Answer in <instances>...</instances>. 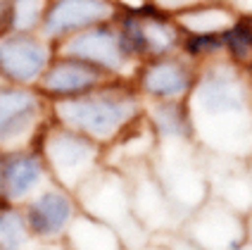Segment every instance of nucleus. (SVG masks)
Segmentation results:
<instances>
[{
  "instance_id": "obj_25",
  "label": "nucleus",
  "mask_w": 252,
  "mask_h": 250,
  "mask_svg": "<svg viewBox=\"0 0 252 250\" xmlns=\"http://www.w3.org/2000/svg\"><path fill=\"white\" fill-rule=\"evenodd\" d=\"M248 71H250V76H252V67H250V70H248Z\"/></svg>"
},
{
  "instance_id": "obj_16",
  "label": "nucleus",
  "mask_w": 252,
  "mask_h": 250,
  "mask_svg": "<svg viewBox=\"0 0 252 250\" xmlns=\"http://www.w3.org/2000/svg\"><path fill=\"white\" fill-rule=\"evenodd\" d=\"M236 14L238 10L228 0H200L174 17L183 34H221Z\"/></svg>"
},
{
  "instance_id": "obj_22",
  "label": "nucleus",
  "mask_w": 252,
  "mask_h": 250,
  "mask_svg": "<svg viewBox=\"0 0 252 250\" xmlns=\"http://www.w3.org/2000/svg\"><path fill=\"white\" fill-rule=\"evenodd\" d=\"M167 250H200V248H197L195 243H190L188 238H179V241H176V243H171Z\"/></svg>"
},
{
  "instance_id": "obj_3",
  "label": "nucleus",
  "mask_w": 252,
  "mask_h": 250,
  "mask_svg": "<svg viewBox=\"0 0 252 250\" xmlns=\"http://www.w3.org/2000/svg\"><path fill=\"white\" fill-rule=\"evenodd\" d=\"M36 145L50 169L53 183H60L74 193L105 167V148L102 145L86 139L84 134H76L67 126L57 124L53 119L43 129Z\"/></svg>"
},
{
  "instance_id": "obj_10",
  "label": "nucleus",
  "mask_w": 252,
  "mask_h": 250,
  "mask_svg": "<svg viewBox=\"0 0 252 250\" xmlns=\"http://www.w3.org/2000/svg\"><path fill=\"white\" fill-rule=\"evenodd\" d=\"M186 236L200 250H240L248 243V219L210 198L186 219Z\"/></svg>"
},
{
  "instance_id": "obj_1",
  "label": "nucleus",
  "mask_w": 252,
  "mask_h": 250,
  "mask_svg": "<svg viewBox=\"0 0 252 250\" xmlns=\"http://www.w3.org/2000/svg\"><path fill=\"white\" fill-rule=\"evenodd\" d=\"M186 107L202 155L238 162L252 157V76L248 70L224 57L202 65Z\"/></svg>"
},
{
  "instance_id": "obj_12",
  "label": "nucleus",
  "mask_w": 252,
  "mask_h": 250,
  "mask_svg": "<svg viewBox=\"0 0 252 250\" xmlns=\"http://www.w3.org/2000/svg\"><path fill=\"white\" fill-rule=\"evenodd\" d=\"M117 10L119 7L112 0H50L41 34L57 45L84 29L112 22Z\"/></svg>"
},
{
  "instance_id": "obj_18",
  "label": "nucleus",
  "mask_w": 252,
  "mask_h": 250,
  "mask_svg": "<svg viewBox=\"0 0 252 250\" xmlns=\"http://www.w3.org/2000/svg\"><path fill=\"white\" fill-rule=\"evenodd\" d=\"M221 48L224 60L231 65L250 70L252 67V14L238 12L236 19L221 31Z\"/></svg>"
},
{
  "instance_id": "obj_21",
  "label": "nucleus",
  "mask_w": 252,
  "mask_h": 250,
  "mask_svg": "<svg viewBox=\"0 0 252 250\" xmlns=\"http://www.w3.org/2000/svg\"><path fill=\"white\" fill-rule=\"evenodd\" d=\"M50 0H10L5 31H41Z\"/></svg>"
},
{
  "instance_id": "obj_4",
  "label": "nucleus",
  "mask_w": 252,
  "mask_h": 250,
  "mask_svg": "<svg viewBox=\"0 0 252 250\" xmlns=\"http://www.w3.org/2000/svg\"><path fill=\"white\" fill-rule=\"evenodd\" d=\"M76 198H79L84 212L114 226L126 241L128 250L133 248V236L148 238V231L140 226V222L133 214L131 191H128V181H126L124 172L112 169V167H102L98 174H93L76 191Z\"/></svg>"
},
{
  "instance_id": "obj_11",
  "label": "nucleus",
  "mask_w": 252,
  "mask_h": 250,
  "mask_svg": "<svg viewBox=\"0 0 252 250\" xmlns=\"http://www.w3.org/2000/svg\"><path fill=\"white\" fill-rule=\"evenodd\" d=\"M48 183L53 177L38 145L0 150V203L24 208Z\"/></svg>"
},
{
  "instance_id": "obj_9",
  "label": "nucleus",
  "mask_w": 252,
  "mask_h": 250,
  "mask_svg": "<svg viewBox=\"0 0 252 250\" xmlns=\"http://www.w3.org/2000/svg\"><path fill=\"white\" fill-rule=\"evenodd\" d=\"M79 212H81V203L76 193L60 183H48L41 193H36L24 205L31 236L41 248L62 246Z\"/></svg>"
},
{
  "instance_id": "obj_19",
  "label": "nucleus",
  "mask_w": 252,
  "mask_h": 250,
  "mask_svg": "<svg viewBox=\"0 0 252 250\" xmlns=\"http://www.w3.org/2000/svg\"><path fill=\"white\" fill-rule=\"evenodd\" d=\"M41 248L27 224L22 205L0 203V250H36Z\"/></svg>"
},
{
  "instance_id": "obj_6",
  "label": "nucleus",
  "mask_w": 252,
  "mask_h": 250,
  "mask_svg": "<svg viewBox=\"0 0 252 250\" xmlns=\"http://www.w3.org/2000/svg\"><path fill=\"white\" fill-rule=\"evenodd\" d=\"M57 55V45L41 31L0 34V81L36 88Z\"/></svg>"
},
{
  "instance_id": "obj_20",
  "label": "nucleus",
  "mask_w": 252,
  "mask_h": 250,
  "mask_svg": "<svg viewBox=\"0 0 252 250\" xmlns=\"http://www.w3.org/2000/svg\"><path fill=\"white\" fill-rule=\"evenodd\" d=\"M186 60H190L193 65L202 67L207 62H214L219 57H224V48H221V34H183L181 38V50H179Z\"/></svg>"
},
{
  "instance_id": "obj_17",
  "label": "nucleus",
  "mask_w": 252,
  "mask_h": 250,
  "mask_svg": "<svg viewBox=\"0 0 252 250\" xmlns=\"http://www.w3.org/2000/svg\"><path fill=\"white\" fill-rule=\"evenodd\" d=\"M145 119L157 143L193 141V126L186 103H145Z\"/></svg>"
},
{
  "instance_id": "obj_7",
  "label": "nucleus",
  "mask_w": 252,
  "mask_h": 250,
  "mask_svg": "<svg viewBox=\"0 0 252 250\" xmlns=\"http://www.w3.org/2000/svg\"><path fill=\"white\" fill-rule=\"evenodd\" d=\"M57 53L79 57L88 65H93L95 70L107 74L110 79H126L131 81L133 74L138 70V62L131 60L128 53L122 45L119 31L112 22H102L91 29H84L79 34H74L62 43H57Z\"/></svg>"
},
{
  "instance_id": "obj_23",
  "label": "nucleus",
  "mask_w": 252,
  "mask_h": 250,
  "mask_svg": "<svg viewBox=\"0 0 252 250\" xmlns=\"http://www.w3.org/2000/svg\"><path fill=\"white\" fill-rule=\"evenodd\" d=\"M7 7H10V0H0V34H5V27H7Z\"/></svg>"
},
{
  "instance_id": "obj_24",
  "label": "nucleus",
  "mask_w": 252,
  "mask_h": 250,
  "mask_svg": "<svg viewBox=\"0 0 252 250\" xmlns=\"http://www.w3.org/2000/svg\"><path fill=\"white\" fill-rule=\"evenodd\" d=\"M112 2H117V7H133V5H140L145 0H112Z\"/></svg>"
},
{
  "instance_id": "obj_2",
  "label": "nucleus",
  "mask_w": 252,
  "mask_h": 250,
  "mask_svg": "<svg viewBox=\"0 0 252 250\" xmlns=\"http://www.w3.org/2000/svg\"><path fill=\"white\" fill-rule=\"evenodd\" d=\"M50 117L57 124L107 148L145 117V100L133 81L110 79L91 93L53 103Z\"/></svg>"
},
{
  "instance_id": "obj_5",
  "label": "nucleus",
  "mask_w": 252,
  "mask_h": 250,
  "mask_svg": "<svg viewBox=\"0 0 252 250\" xmlns=\"http://www.w3.org/2000/svg\"><path fill=\"white\" fill-rule=\"evenodd\" d=\"M50 119V103L38 88L0 81V150L36 145Z\"/></svg>"
},
{
  "instance_id": "obj_15",
  "label": "nucleus",
  "mask_w": 252,
  "mask_h": 250,
  "mask_svg": "<svg viewBox=\"0 0 252 250\" xmlns=\"http://www.w3.org/2000/svg\"><path fill=\"white\" fill-rule=\"evenodd\" d=\"M64 250H128L126 241L122 234L102 222L98 217L88 214V212H79V217L74 219L69 226L67 236L62 241Z\"/></svg>"
},
{
  "instance_id": "obj_14",
  "label": "nucleus",
  "mask_w": 252,
  "mask_h": 250,
  "mask_svg": "<svg viewBox=\"0 0 252 250\" xmlns=\"http://www.w3.org/2000/svg\"><path fill=\"white\" fill-rule=\"evenodd\" d=\"M133 7H136V12H138V17H140L145 60L174 55V53L181 50L183 31L174 14L159 10L153 0H145V2L133 5ZM145 60H143V62H145Z\"/></svg>"
},
{
  "instance_id": "obj_13",
  "label": "nucleus",
  "mask_w": 252,
  "mask_h": 250,
  "mask_svg": "<svg viewBox=\"0 0 252 250\" xmlns=\"http://www.w3.org/2000/svg\"><path fill=\"white\" fill-rule=\"evenodd\" d=\"M105 81H110V76L95 70L93 65H88L79 57L57 53L36 88L53 105V103H62V100H71L84 93H91L93 88L102 86Z\"/></svg>"
},
{
  "instance_id": "obj_8",
  "label": "nucleus",
  "mask_w": 252,
  "mask_h": 250,
  "mask_svg": "<svg viewBox=\"0 0 252 250\" xmlns=\"http://www.w3.org/2000/svg\"><path fill=\"white\" fill-rule=\"evenodd\" d=\"M197 65L174 53L140 62L131 81L145 103H186L197 81Z\"/></svg>"
}]
</instances>
